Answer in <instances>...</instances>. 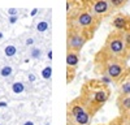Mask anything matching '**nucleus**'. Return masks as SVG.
I'll use <instances>...</instances> for the list:
<instances>
[{
    "label": "nucleus",
    "instance_id": "nucleus-1",
    "mask_svg": "<svg viewBox=\"0 0 130 125\" xmlns=\"http://www.w3.org/2000/svg\"><path fill=\"white\" fill-rule=\"evenodd\" d=\"M108 98H109V90H108V87L105 85H103V83H102L100 87H96V89L90 90L81 99L85 103V106H86V108H87V111L91 115H94L100 107L104 106L105 102L108 100Z\"/></svg>",
    "mask_w": 130,
    "mask_h": 125
},
{
    "label": "nucleus",
    "instance_id": "nucleus-2",
    "mask_svg": "<svg viewBox=\"0 0 130 125\" xmlns=\"http://www.w3.org/2000/svg\"><path fill=\"white\" fill-rule=\"evenodd\" d=\"M104 50L107 51V54L109 56H113V57H120L122 59L124 56L127 55V47H126V43L122 38V34H111L109 37L107 38L105 40V44H104Z\"/></svg>",
    "mask_w": 130,
    "mask_h": 125
},
{
    "label": "nucleus",
    "instance_id": "nucleus-3",
    "mask_svg": "<svg viewBox=\"0 0 130 125\" xmlns=\"http://www.w3.org/2000/svg\"><path fill=\"white\" fill-rule=\"evenodd\" d=\"M125 60L120 59V57H113L111 56L105 63H104V74L108 76L112 81H117L120 80L121 76L125 72Z\"/></svg>",
    "mask_w": 130,
    "mask_h": 125
},
{
    "label": "nucleus",
    "instance_id": "nucleus-4",
    "mask_svg": "<svg viewBox=\"0 0 130 125\" xmlns=\"http://www.w3.org/2000/svg\"><path fill=\"white\" fill-rule=\"evenodd\" d=\"M87 42V37H86L83 33H79V31H69L68 38H67V46L68 50H73V51H81L83 48V46Z\"/></svg>",
    "mask_w": 130,
    "mask_h": 125
},
{
    "label": "nucleus",
    "instance_id": "nucleus-5",
    "mask_svg": "<svg viewBox=\"0 0 130 125\" xmlns=\"http://www.w3.org/2000/svg\"><path fill=\"white\" fill-rule=\"evenodd\" d=\"M74 24L78 29H89L95 24V16L90 12H81L75 17Z\"/></svg>",
    "mask_w": 130,
    "mask_h": 125
},
{
    "label": "nucleus",
    "instance_id": "nucleus-6",
    "mask_svg": "<svg viewBox=\"0 0 130 125\" xmlns=\"http://www.w3.org/2000/svg\"><path fill=\"white\" fill-rule=\"evenodd\" d=\"M112 9L108 0H96L92 4V14L94 16H104Z\"/></svg>",
    "mask_w": 130,
    "mask_h": 125
},
{
    "label": "nucleus",
    "instance_id": "nucleus-7",
    "mask_svg": "<svg viewBox=\"0 0 130 125\" xmlns=\"http://www.w3.org/2000/svg\"><path fill=\"white\" fill-rule=\"evenodd\" d=\"M87 111V108H86L85 103L82 102V99H78V100H74L70 106H69V116L72 117H75L77 115Z\"/></svg>",
    "mask_w": 130,
    "mask_h": 125
},
{
    "label": "nucleus",
    "instance_id": "nucleus-8",
    "mask_svg": "<svg viewBox=\"0 0 130 125\" xmlns=\"http://www.w3.org/2000/svg\"><path fill=\"white\" fill-rule=\"evenodd\" d=\"M79 64V52L68 50L67 52V65L68 68H77Z\"/></svg>",
    "mask_w": 130,
    "mask_h": 125
},
{
    "label": "nucleus",
    "instance_id": "nucleus-9",
    "mask_svg": "<svg viewBox=\"0 0 130 125\" xmlns=\"http://www.w3.org/2000/svg\"><path fill=\"white\" fill-rule=\"evenodd\" d=\"M118 110L122 115H126L130 112V95H120L117 100Z\"/></svg>",
    "mask_w": 130,
    "mask_h": 125
},
{
    "label": "nucleus",
    "instance_id": "nucleus-10",
    "mask_svg": "<svg viewBox=\"0 0 130 125\" xmlns=\"http://www.w3.org/2000/svg\"><path fill=\"white\" fill-rule=\"evenodd\" d=\"M91 117H92V115L89 111H85V112L77 115L75 117H72V119H73L75 125H89L91 121Z\"/></svg>",
    "mask_w": 130,
    "mask_h": 125
},
{
    "label": "nucleus",
    "instance_id": "nucleus-11",
    "mask_svg": "<svg viewBox=\"0 0 130 125\" xmlns=\"http://www.w3.org/2000/svg\"><path fill=\"white\" fill-rule=\"evenodd\" d=\"M127 25H129V21H127V18L125 16H117L112 21V26L115 29H117V30H121V31L122 30H126L127 29Z\"/></svg>",
    "mask_w": 130,
    "mask_h": 125
},
{
    "label": "nucleus",
    "instance_id": "nucleus-12",
    "mask_svg": "<svg viewBox=\"0 0 130 125\" xmlns=\"http://www.w3.org/2000/svg\"><path fill=\"white\" fill-rule=\"evenodd\" d=\"M120 95H130V78H127L120 87Z\"/></svg>",
    "mask_w": 130,
    "mask_h": 125
},
{
    "label": "nucleus",
    "instance_id": "nucleus-13",
    "mask_svg": "<svg viewBox=\"0 0 130 125\" xmlns=\"http://www.w3.org/2000/svg\"><path fill=\"white\" fill-rule=\"evenodd\" d=\"M4 54H5V56H8V57H13V56L17 54V47L13 46V44H8V46L4 48Z\"/></svg>",
    "mask_w": 130,
    "mask_h": 125
},
{
    "label": "nucleus",
    "instance_id": "nucleus-14",
    "mask_svg": "<svg viewBox=\"0 0 130 125\" xmlns=\"http://www.w3.org/2000/svg\"><path fill=\"white\" fill-rule=\"evenodd\" d=\"M12 91L14 94H21V92H24L25 91V85L22 82H14L13 85H12Z\"/></svg>",
    "mask_w": 130,
    "mask_h": 125
},
{
    "label": "nucleus",
    "instance_id": "nucleus-15",
    "mask_svg": "<svg viewBox=\"0 0 130 125\" xmlns=\"http://www.w3.org/2000/svg\"><path fill=\"white\" fill-rule=\"evenodd\" d=\"M108 2L113 9H120L127 3V0H108Z\"/></svg>",
    "mask_w": 130,
    "mask_h": 125
},
{
    "label": "nucleus",
    "instance_id": "nucleus-16",
    "mask_svg": "<svg viewBox=\"0 0 130 125\" xmlns=\"http://www.w3.org/2000/svg\"><path fill=\"white\" fill-rule=\"evenodd\" d=\"M12 72H13V69H12V67H10V65H4L2 69H0V76L7 78L9 76H12Z\"/></svg>",
    "mask_w": 130,
    "mask_h": 125
},
{
    "label": "nucleus",
    "instance_id": "nucleus-17",
    "mask_svg": "<svg viewBox=\"0 0 130 125\" xmlns=\"http://www.w3.org/2000/svg\"><path fill=\"white\" fill-rule=\"evenodd\" d=\"M51 74H52V68H51V65L46 67L44 69L42 70V77L44 78V80H51Z\"/></svg>",
    "mask_w": 130,
    "mask_h": 125
},
{
    "label": "nucleus",
    "instance_id": "nucleus-18",
    "mask_svg": "<svg viewBox=\"0 0 130 125\" xmlns=\"http://www.w3.org/2000/svg\"><path fill=\"white\" fill-rule=\"evenodd\" d=\"M122 38L125 40V43H126V47L127 50H130V30H122Z\"/></svg>",
    "mask_w": 130,
    "mask_h": 125
},
{
    "label": "nucleus",
    "instance_id": "nucleus-19",
    "mask_svg": "<svg viewBox=\"0 0 130 125\" xmlns=\"http://www.w3.org/2000/svg\"><path fill=\"white\" fill-rule=\"evenodd\" d=\"M48 29V22L47 21H40V22L37 24V30L39 33H43V31H46Z\"/></svg>",
    "mask_w": 130,
    "mask_h": 125
},
{
    "label": "nucleus",
    "instance_id": "nucleus-20",
    "mask_svg": "<svg viewBox=\"0 0 130 125\" xmlns=\"http://www.w3.org/2000/svg\"><path fill=\"white\" fill-rule=\"evenodd\" d=\"M30 55H31V59H39L40 55H42V50L38 48V47H34V48L31 50Z\"/></svg>",
    "mask_w": 130,
    "mask_h": 125
},
{
    "label": "nucleus",
    "instance_id": "nucleus-21",
    "mask_svg": "<svg viewBox=\"0 0 130 125\" xmlns=\"http://www.w3.org/2000/svg\"><path fill=\"white\" fill-rule=\"evenodd\" d=\"M17 13H18V9H16V8H9L8 9V14L9 16H17Z\"/></svg>",
    "mask_w": 130,
    "mask_h": 125
},
{
    "label": "nucleus",
    "instance_id": "nucleus-22",
    "mask_svg": "<svg viewBox=\"0 0 130 125\" xmlns=\"http://www.w3.org/2000/svg\"><path fill=\"white\" fill-rule=\"evenodd\" d=\"M18 21V16H9V24H16Z\"/></svg>",
    "mask_w": 130,
    "mask_h": 125
},
{
    "label": "nucleus",
    "instance_id": "nucleus-23",
    "mask_svg": "<svg viewBox=\"0 0 130 125\" xmlns=\"http://www.w3.org/2000/svg\"><path fill=\"white\" fill-rule=\"evenodd\" d=\"M37 13H38V8H34V9L31 10L30 16H31V17H35V16H37Z\"/></svg>",
    "mask_w": 130,
    "mask_h": 125
},
{
    "label": "nucleus",
    "instance_id": "nucleus-24",
    "mask_svg": "<svg viewBox=\"0 0 130 125\" xmlns=\"http://www.w3.org/2000/svg\"><path fill=\"white\" fill-rule=\"evenodd\" d=\"M32 43H34V39H32V38H29V39H26V46H31Z\"/></svg>",
    "mask_w": 130,
    "mask_h": 125
},
{
    "label": "nucleus",
    "instance_id": "nucleus-25",
    "mask_svg": "<svg viewBox=\"0 0 130 125\" xmlns=\"http://www.w3.org/2000/svg\"><path fill=\"white\" fill-rule=\"evenodd\" d=\"M5 107H8L7 102H0V108H5Z\"/></svg>",
    "mask_w": 130,
    "mask_h": 125
},
{
    "label": "nucleus",
    "instance_id": "nucleus-26",
    "mask_svg": "<svg viewBox=\"0 0 130 125\" xmlns=\"http://www.w3.org/2000/svg\"><path fill=\"white\" fill-rule=\"evenodd\" d=\"M29 81L30 82H34L35 81V76L34 74H29Z\"/></svg>",
    "mask_w": 130,
    "mask_h": 125
},
{
    "label": "nucleus",
    "instance_id": "nucleus-27",
    "mask_svg": "<svg viewBox=\"0 0 130 125\" xmlns=\"http://www.w3.org/2000/svg\"><path fill=\"white\" fill-rule=\"evenodd\" d=\"M47 57H48V60L51 61V59H52V51H51V50L48 51V54H47Z\"/></svg>",
    "mask_w": 130,
    "mask_h": 125
},
{
    "label": "nucleus",
    "instance_id": "nucleus-28",
    "mask_svg": "<svg viewBox=\"0 0 130 125\" xmlns=\"http://www.w3.org/2000/svg\"><path fill=\"white\" fill-rule=\"evenodd\" d=\"M24 125H34V122H32V121H26Z\"/></svg>",
    "mask_w": 130,
    "mask_h": 125
},
{
    "label": "nucleus",
    "instance_id": "nucleus-29",
    "mask_svg": "<svg viewBox=\"0 0 130 125\" xmlns=\"http://www.w3.org/2000/svg\"><path fill=\"white\" fill-rule=\"evenodd\" d=\"M3 38H4V34H3V33H2V31H0V40H2V39H3Z\"/></svg>",
    "mask_w": 130,
    "mask_h": 125
},
{
    "label": "nucleus",
    "instance_id": "nucleus-30",
    "mask_svg": "<svg viewBox=\"0 0 130 125\" xmlns=\"http://www.w3.org/2000/svg\"><path fill=\"white\" fill-rule=\"evenodd\" d=\"M127 125H130V122H129V124H127Z\"/></svg>",
    "mask_w": 130,
    "mask_h": 125
},
{
    "label": "nucleus",
    "instance_id": "nucleus-31",
    "mask_svg": "<svg viewBox=\"0 0 130 125\" xmlns=\"http://www.w3.org/2000/svg\"><path fill=\"white\" fill-rule=\"evenodd\" d=\"M0 125H2V124H0Z\"/></svg>",
    "mask_w": 130,
    "mask_h": 125
}]
</instances>
